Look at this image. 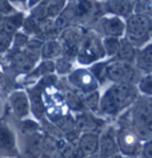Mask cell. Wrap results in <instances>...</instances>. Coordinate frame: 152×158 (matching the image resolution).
Returning <instances> with one entry per match:
<instances>
[{
	"mask_svg": "<svg viewBox=\"0 0 152 158\" xmlns=\"http://www.w3.org/2000/svg\"><path fill=\"white\" fill-rule=\"evenodd\" d=\"M137 90L132 85H113L105 90L100 99V112L115 115L136 100Z\"/></svg>",
	"mask_w": 152,
	"mask_h": 158,
	"instance_id": "cell-1",
	"label": "cell"
},
{
	"mask_svg": "<svg viewBox=\"0 0 152 158\" xmlns=\"http://www.w3.org/2000/svg\"><path fill=\"white\" fill-rule=\"evenodd\" d=\"M104 56L106 54L102 47V40H100L95 33L86 31L75 62L83 67H90L92 64L99 62Z\"/></svg>",
	"mask_w": 152,
	"mask_h": 158,
	"instance_id": "cell-2",
	"label": "cell"
},
{
	"mask_svg": "<svg viewBox=\"0 0 152 158\" xmlns=\"http://www.w3.org/2000/svg\"><path fill=\"white\" fill-rule=\"evenodd\" d=\"M84 35H86L84 29L76 24L68 26L58 35L57 40L62 47V52L64 57H67L72 62L75 61L82 44V40L84 38Z\"/></svg>",
	"mask_w": 152,
	"mask_h": 158,
	"instance_id": "cell-3",
	"label": "cell"
},
{
	"mask_svg": "<svg viewBox=\"0 0 152 158\" xmlns=\"http://www.w3.org/2000/svg\"><path fill=\"white\" fill-rule=\"evenodd\" d=\"M126 40L132 45H139L149 38V33L152 29V22L150 18L138 15H131L126 20Z\"/></svg>",
	"mask_w": 152,
	"mask_h": 158,
	"instance_id": "cell-4",
	"label": "cell"
},
{
	"mask_svg": "<svg viewBox=\"0 0 152 158\" xmlns=\"http://www.w3.org/2000/svg\"><path fill=\"white\" fill-rule=\"evenodd\" d=\"M67 82L72 89L82 95L96 92L99 88V82L93 76L90 70L84 67L74 68V70L67 76Z\"/></svg>",
	"mask_w": 152,
	"mask_h": 158,
	"instance_id": "cell-5",
	"label": "cell"
},
{
	"mask_svg": "<svg viewBox=\"0 0 152 158\" xmlns=\"http://www.w3.org/2000/svg\"><path fill=\"white\" fill-rule=\"evenodd\" d=\"M136 70L132 64L122 61H114L107 65V80L114 85H132Z\"/></svg>",
	"mask_w": 152,
	"mask_h": 158,
	"instance_id": "cell-6",
	"label": "cell"
},
{
	"mask_svg": "<svg viewBox=\"0 0 152 158\" xmlns=\"http://www.w3.org/2000/svg\"><path fill=\"white\" fill-rule=\"evenodd\" d=\"M8 105L17 119L19 120L29 119L31 114V106H30V98L26 90L17 89L12 92L8 96Z\"/></svg>",
	"mask_w": 152,
	"mask_h": 158,
	"instance_id": "cell-7",
	"label": "cell"
},
{
	"mask_svg": "<svg viewBox=\"0 0 152 158\" xmlns=\"http://www.w3.org/2000/svg\"><path fill=\"white\" fill-rule=\"evenodd\" d=\"M0 155L18 157L17 135L14 130L6 123L0 124Z\"/></svg>",
	"mask_w": 152,
	"mask_h": 158,
	"instance_id": "cell-8",
	"label": "cell"
},
{
	"mask_svg": "<svg viewBox=\"0 0 152 158\" xmlns=\"http://www.w3.org/2000/svg\"><path fill=\"white\" fill-rule=\"evenodd\" d=\"M117 144L124 156H133L139 150V139L134 133L126 128H121L117 133Z\"/></svg>",
	"mask_w": 152,
	"mask_h": 158,
	"instance_id": "cell-9",
	"label": "cell"
},
{
	"mask_svg": "<svg viewBox=\"0 0 152 158\" xmlns=\"http://www.w3.org/2000/svg\"><path fill=\"white\" fill-rule=\"evenodd\" d=\"M100 30L105 35V37H113V38H119L125 35L126 30V24L121 19L120 17L109 16L101 18L100 23Z\"/></svg>",
	"mask_w": 152,
	"mask_h": 158,
	"instance_id": "cell-10",
	"label": "cell"
},
{
	"mask_svg": "<svg viewBox=\"0 0 152 158\" xmlns=\"http://www.w3.org/2000/svg\"><path fill=\"white\" fill-rule=\"evenodd\" d=\"M99 144L100 135L97 132H84L80 135L76 142V146L84 155V157H88L99 152Z\"/></svg>",
	"mask_w": 152,
	"mask_h": 158,
	"instance_id": "cell-11",
	"label": "cell"
},
{
	"mask_svg": "<svg viewBox=\"0 0 152 158\" xmlns=\"http://www.w3.org/2000/svg\"><path fill=\"white\" fill-rule=\"evenodd\" d=\"M45 146V135L42 131L25 135V152L31 158H39Z\"/></svg>",
	"mask_w": 152,
	"mask_h": 158,
	"instance_id": "cell-12",
	"label": "cell"
},
{
	"mask_svg": "<svg viewBox=\"0 0 152 158\" xmlns=\"http://www.w3.org/2000/svg\"><path fill=\"white\" fill-rule=\"evenodd\" d=\"M37 60L32 58L25 51H19L12 54V65L14 70L23 74H31L33 69L37 67Z\"/></svg>",
	"mask_w": 152,
	"mask_h": 158,
	"instance_id": "cell-13",
	"label": "cell"
},
{
	"mask_svg": "<svg viewBox=\"0 0 152 158\" xmlns=\"http://www.w3.org/2000/svg\"><path fill=\"white\" fill-rule=\"evenodd\" d=\"M75 120V128L80 132V133H84V132H95V130L99 126V121L93 115V113L87 111H83L81 113L75 114L74 117Z\"/></svg>",
	"mask_w": 152,
	"mask_h": 158,
	"instance_id": "cell-14",
	"label": "cell"
},
{
	"mask_svg": "<svg viewBox=\"0 0 152 158\" xmlns=\"http://www.w3.org/2000/svg\"><path fill=\"white\" fill-rule=\"evenodd\" d=\"M134 125H139L152 133V103L143 102L134 111Z\"/></svg>",
	"mask_w": 152,
	"mask_h": 158,
	"instance_id": "cell-15",
	"label": "cell"
},
{
	"mask_svg": "<svg viewBox=\"0 0 152 158\" xmlns=\"http://www.w3.org/2000/svg\"><path fill=\"white\" fill-rule=\"evenodd\" d=\"M99 153L105 158H111L119 153V148L117 144V138L109 132L106 131L100 135Z\"/></svg>",
	"mask_w": 152,
	"mask_h": 158,
	"instance_id": "cell-16",
	"label": "cell"
},
{
	"mask_svg": "<svg viewBox=\"0 0 152 158\" xmlns=\"http://www.w3.org/2000/svg\"><path fill=\"white\" fill-rule=\"evenodd\" d=\"M107 12L115 17H129L133 12L134 2L132 1H124V0H112L106 2Z\"/></svg>",
	"mask_w": 152,
	"mask_h": 158,
	"instance_id": "cell-17",
	"label": "cell"
},
{
	"mask_svg": "<svg viewBox=\"0 0 152 158\" xmlns=\"http://www.w3.org/2000/svg\"><path fill=\"white\" fill-rule=\"evenodd\" d=\"M61 56H63V52L58 40H49L44 42L40 50V61H55Z\"/></svg>",
	"mask_w": 152,
	"mask_h": 158,
	"instance_id": "cell-18",
	"label": "cell"
},
{
	"mask_svg": "<svg viewBox=\"0 0 152 158\" xmlns=\"http://www.w3.org/2000/svg\"><path fill=\"white\" fill-rule=\"evenodd\" d=\"M64 100H65L67 107L70 111L74 112L75 114L86 111V107H84V103H83V96H82V94L77 93L76 90H74V89L67 90Z\"/></svg>",
	"mask_w": 152,
	"mask_h": 158,
	"instance_id": "cell-19",
	"label": "cell"
},
{
	"mask_svg": "<svg viewBox=\"0 0 152 158\" xmlns=\"http://www.w3.org/2000/svg\"><path fill=\"white\" fill-rule=\"evenodd\" d=\"M118 61H122V62H131L134 57H136V50L134 47L132 45V43L126 38H120V45H119V50H118Z\"/></svg>",
	"mask_w": 152,
	"mask_h": 158,
	"instance_id": "cell-20",
	"label": "cell"
},
{
	"mask_svg": "<svg viewBox=\"0 0 152 158\" xmlns=\"http://www.w3.org/2000/svg\"><path fill=\"white\" fill-rule=\"evenodd\" d=\"M137 65L144 71H152V44L145 47L136 57Z\"/></svg>",
	"mask_w": 152,
	"mask_h": 158,
	"instance_id": "cell-21",
	"label": "cell"
},
{
	"mask_svg": "<svg viewBox=\"0 0 152 158\" xmlns=\"http://www.w3.org/2000/svg\"><path fill=\"white\" fill-rule=\"evenodd\" d=\"M29 98H30V106H31V113L36 118L42 119L43 114L45 113V106L44 101L42 100V96L39 93H31L29 92Z\"/></svg>",
	"mask_w": 152,
	"mask_h": 158,
	"instance_id": "cell-22",
	"label": "cell"
},
{
	"mask_svg": "<svg viewBox=\"0 0 152 158\" xmlns=\"http://www.w3.org/2000/svg\"><path fill=\"white\" fill-rule=\"evenodd\" d=\"M82 96H83L84 107L90 113H97V112H100V99H101V95L99 93V90L93 92V93H89V94L82 95Z\"/></svg>",
	"mask_w": 152,
	"mask_h": 158,
	"instance_id": "cell-23",
	"label": "cell"
},
{
	"mask_svg": "<svg viewBox=\"0 0 152 158\" xmlns=\"http://www.w3.org/2000/svg\"><path fill=\"white\" fill-rule=\"evenodd\" d=\"M55 62V73L57 75H62V76H68L72 70H74V64L72 61L68 60L67 57L61 56L57 60L54 61Z\"/></svg>",
	"mask_w": 152,
	"mask_h": 158,
	"instance_id": "cell-24",
	"label": "cell"
},
{
	"mask_svg": "<svg viewBox=\"0 0 152 158\" xmlns=\"http://www.w3.org/2000/svg\"><path fill=\"white\" fill-rule=\"evenodd\" d=\"M107 65L108 63L106 62H96L89 67V70L99 82V85L107 81Z\"/></svg>",
	"mask_w": 152,
	"mask_h": 158,
	"instance_id": "cell-25",
	"label": "cell"
},
{
	"mask_svg": "<svg viewBox=\"0 0 152 158\" xmlns=\"http://www.w3.org/2000/svg\"><path fill=\"white\" fill-rule=\"evenodd\" d=\"M29 40H30V37H29L27 35H25L22 30H20V31H18L16 35H14V37H13L12 48H11V51H10V52L14 54V52L23 51V50H24V48L26 47V44H27Z\"/></svg>",
	"mask_w": 152,
	"mask_h": 158,
	"instance_id": "cell-26",
	"label": "cell"
},
{
	"mask_svg": "<svg viewBox=\"0 0 152 158\" xmlns=\"http://www.w3.org/2000/svg\"><path fill=\"white\" fill-rule=\"evenodd\" d=\"M55 73V62L54 61H40V63L33 69L31 75L33 76H47Z\"/></svg>",
	"mask_w": 152,
	"mask_h": 158,
	"instance_id": "cell-27",
	"label": "cell"
},
{
	"mask_svg": "<svg viewBox=\"0 0 152 158\" xmlns=\"http://www.w3.org/2000/svg\"><path fill=\"white\" fill-rule=\"evenodd\" d=\"M120 45L119 38H113V37H105L102 40V47H104L105 54L107 56H117L118 50Z\"/></svg>",
	"mask_w": 152,
	"mask_h": 158,
	"instance_id": "cell-28",
	"label": "cell"
},
{
	"mask_svg": "<svg viewBox=\"0 0 152 158\" xmlns=\"http://www.w3.org/2000/svg\"><path fill=\"white\" fill-rule=\"evenodd\" d=\"M134 15L143 16L146 18L152 17V2L151 1H137L134 2V8H133Z\"/></svg>",
	"mask_w": 152,
	"mask_h": 158,
	"instance_id": "cell-29",
	"label": "cell"
},
{
	"mask_svg": "<svg viewBox=\"0 0 152 158\" xmlns=\"http://www.w3.org/2000/svg\"><path fill=\"white\" fill-rule=\"evenodd\" d=\"M13 37L14 36L0 30V55H5V54L11 51Z\"/></svg>",
	"mask_w": 152,
	"mask_h": 158,
	"instance_id": "cell-30",
	"label": "cell"
},
{
	"mask_svg": "<svg viewBox=\"0 0 152 158\" xmlns=\"http://www.w3.org/2000/svg\"><path fill=\"white\" fill-rule=\"evenodd\" d=\"M139 90L145 95H152V75H147L140 80L138 85Z\"/></svg>",
	"mask_w": 152,
	"mask_h": 158,
	"instance_id": "cell-31",
	"label": "cell"
},
{
	"mask_svg": "<svg viewBox=\"0 0 152 158\" xmlns=\"http://www.w3.org/2000/svg\"><path fill=\"white\" fill-rule=\"evenodd\" d=\"M17 12H19V11H17L16 7L12 5V2H10V1H0V16L2 18L12 16Z\"/></svg>",
	"mask_w": 152,
	"mask_h": 158,
	"instance_id": "cell-32",
	"label": "cell"
},
{
	"mask_svg": "<svg viewBox=\"0 0 152 158\" xmlns=\"http://www.w3.org/2000/svg\"><path fill=\"white\" fill-rule=\"evenodd\" d=\"M143 157L152 158V140L145 143L144 148H143Z\"/></svg>",
	"mask_w": 152,
	"mask_h": 158,
	"instance_id": "cell-33",
	"label": "cell"
},
{
	"mask_svg": "<svg viewBox=\"0 0 152 158\" xmlns=\"http://www.w3.org/2000/svg\"><path fill=\"white\" fill-rule=\"evenodd\" d=\"M86 158H105V157H102V156L97 152V153H95V155H92V156H88V157H86Z\"/></svg>",
	"mask_w": 152,
	"mask_h": 158,
	"instance_id": "cell-34",
	"label": "cell"
},
{
	"mask_svg": "<svg viewBox=\"0 0 152 158\" xmlns=\"http://www.w3.org/2000/svg\"><path fill=\"white\" fill-rule=\"evenodd\" d=\"M111 158H128V157L124 156V155H120V153H118V155H115V156H113V157H111Z\"/></svg>",
	"mask_w": 152,
	"mask_h": 158,
	"instance_id": "cell-35",
	"label": "cell"
},
{
	"mask_svg": "<svg viewBox=\"0 0 152 158\" xmlns=\"http://www.w3.org/2000/svg\"><path fill=\"white\" fill-rule=\"evenodd\" d=\"M0 158H17V157H10V156H2V155H0Z\"/></svg>",
	"mask_w": 152,
	"mask_h": 158,
	"instance_id": "cell-36",
	"label": "cell"
}]
</instances>
